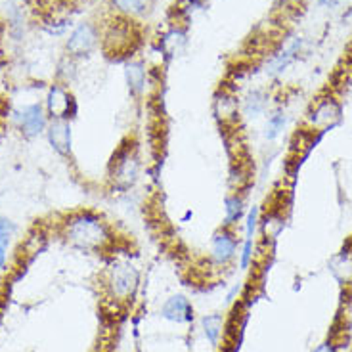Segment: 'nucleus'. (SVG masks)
I'll return each mask as SVG.
<instances>
[{
    "label": "nucleus",
    "instance_id": "1",
    "mask_svg": "<svg viewBox=\"0 0 352 352\" xmlns=\"http://www.w3.org/2000/svg\"><path fill=\"white\" fill-rule=\"evenodd\" d=\"M60 234L69 245L87 253H109L119 245L113 224L100 212L80 209L60 222Z\"/></svg>",
    "mask_w": 352,
    "mask_h": 352
},
{
    "label": "nucleus",
    "instance_id": "2",
    "mask_svg": "<svg viewBox=\"0 0 352 352\" xmlns=\"http://www.w3.org/2000/svg\"><path fill=\"white\" fill-rule=\"evenodd\" d=\"M106 297L117 307H126L136 299L140 289V270L126 258H113L102 276Z\"/></svg>",
    "mask_w": 352,
    "mask_h": 352
},
{
    "label": "nucleus",
    "instance_id": "3",
    "mask_svg": "<svg viewBox=\"0 0 352 352\" xmlns=\"http://www.w3.org/2000/svg\"><path fill=\"white\" fill-rule=\"evenodd\" d=\"M142 173V159L138 142L134 138H124L115 150L109 163V182L117 192H126L138 182Z\"/></svg>",
    "mask_w": 352,
    "mask_h": 352
},
{
    "label": "nucleus",
    "instance_id": "4",
    "mask_svg": "<svg viewBox=\"0 0 352 352\" xmlns=\"http://www.w3.org/2000/svg\"><path fill=\"white\" fill-rule=\"evenodd\" d=\"M343 121V104L333 94H322L318 96L305 113V131L324 134L331 131Z\"/></svg>",
    "mask_w": 352,
    "mask_h": 352
},
{
    "label": "nucleus",
    "instance_id": "5",
    "mask_svg": "<svg viewBox=\"0 0 352 352\" xmlns=\"http://www.w3.org/2000/svg\"><path fill=\"white\" fill-rule=\"evenodd\" d=\"M239 238L238 228L232 226H220L211 238V249H209V261L212 266L226 270L232 264L236 263L239 255Z\"/></svg>",
    "mask_w": 352,
    "mask_h": 352
},
{
    "label": "nucleus",
    "instance_id": "6",
    "mask_svg": "<svg viewBox=\"0 0 352 352\" xmlns=\"http://www.w3.org/2000/svg\"><path fill=\"white\" fill-rule=\"evenodd\" d=\"M134 23L136 21L115 16L113 21L107 25L106 31L102 33V41L109 56H121L123 52L134 50V44L138 41Z\"/></svg>",
    "mask_w": 352,
    "mask_h": 352
},
{
    "label": "nucleus",
    "instance_id": "7",
    "mask_svg": "<svg viewBox=\"0 0 352 352\" xmlns=\"http://www.w3.org/2000/svg\"><path fill=\"white\" fill-rule=\"evenodd\" d=\"M12 121H14L16 131L27 140H33L36 136L44 134L50 123L44 104L41 102H33V104H27V106L16 109L12 113Z\"/></svg>",
    "mask_w": 352,
    "mask_h": 352
},
{
    "label": "nucleus",
    "instance_id": "8",
    "mask_svg": "<svg viewBox=\"0 0 352 352\" xmlns=\"http://www.w3.org/2000/svg\"><path fill=\"white\" fill-rule=\"evenodd\" d=\"M102 43V31L96 23L82 21L75 27L65 41V50L71 58H85L96 50Z\"/></svg>",
    "mask_w": 352,
    "mask_h": 352
},
{
    "label": "nucleus",
    "instance_id": "9",
    "mask_svg": "<svg viewBox=\"0 0 352 352\" xmlns=\"http://www.w3.org/2000/svg\"><path fill=\"white\" fill-rule=\"evenodd\" d=\"M44 109H46V115L50 121H54V119L71 121L77 113V102H75V96L65 88V85L54 82L46 92Z\"/></svg>",
    "mask_w": 352,
    "mask_h": 352
},
{
    "label": "nucleus",
    "instance_id": "10",
    "mask_svg": "<svg viewBox=\"0 0 352 352\" xmlns=\"http://www.w3.org/2000/svg\"><path fill=\"white\" fill-rule=\"evenodd\" d=\"M212 111H214V117L219 119V123L224 129H230V126H236L239 123L241 106H239V100L236 98V94L220 88L214 94V100H212Z\"/></svg>",
    "mask_w": 352,
    "mask_h": 352
},
{
    "label": "nucleus",
    "instance_id": "11",
    "mask_svg": "<svg viewBox=\"0 0 352 352\" xmlns=\"http://www.w3.org/2000/svg\"><path fill=\"white\" fill-rule=\"evenodd\" d=\"M46 138L48 144L60 157H69L73 150V132H71V121L54 119L48 123L46 129Z\"/></svg>",
    "mask_w": 352,
    "mask_h": 352
},
{
    "label": "nucleus",
    "instance_id": "12",
    "mask_svg": "<svg viewBox=\"0 0 352 352\" xmlns=\"http://www.w3.org/2000/svg\"><path fill=\"white\" fill-rule=\"evenodd\" d=\"M161 316L173 324H190L194 320V307L184 295H173L161 307Z\"/></svg>",
    "mask_w": 352,
    "mask_h": 352
},
{
    "label": "nucleus",
    "instance_id": "13",
    "mask_svg": "<svg viewBox=\"0 0 352 352\" xmlns=\"http://www.w3.org/2000/svg\"><path fill=\"white\" fill-rule=\"evenodd\" d=\"M109 4L113 8L115 16L138 21V19L150 16L151 10L155 6V0H109Z\"/></svg>",
    "mask_w": 352,
    "mask_h": 352
},
{
    "label": "nucleus",
    "instance_id": "14",
    "mask_svg": "<svg viewBox=\"0 0 352 352\" xmlns=\"http://www.w3.org/2000/svg\"><path fill=\"white\" fill-rule=\"evenodd\" d=\"M302 44H305V41H302L300 36H297V38H293V41H291L285 48H282L276 56H272V60L268 63V69H266L268 71V75L278 77V75H282L283 71H287V67H289L291 63L295 62L300 56V52H302Z\"/></svg>",
    "mask_w": 352,
    "mask_h": 352
},
{
    "label": "nucleus",
    "instance_id": "15",
    "mask_svg": "<svg viewBox=\"0 0 352 352\" xmlns=\"http://www.w3.org/2000/svg\"><path fill=\"white\" fill-rule=\"evenodd\" d=\"M329 270L333 278L343 287L352 285V245H344L339 253H335L329 261Z\"/></svg>",
    "mask_w": 352,
    "mask_h": 352
},
{
    "label": "nucleus",
    "instance_id": "16",
    "mask_svg": "<svg viewBox=\"0 0 352 352\" xmlns=\"http://www.w3.org/2000/svg\"><path fill=\"white\" fill-rule=\"evenodd\" d=\"M124 80H126L131 96L140 98L146 92V87H148V69H146V65L138 62V60L126 62V65H124Z\"/></svg>",
    "mask_w": 352,
    "mask_h": 352
},
{
    "label": "nucleus",
    "instance_id": "17",
    "mask_svg": "<svg viewBox=\"0 0 352 352\" xmlns=\"http://www.w3.org/2000/svg\"><path fill=\"white\" fill-rule=\"evenodd\" d=\"M245 195L243 192H230L224 199V226L238 228V224L245 219Z\"/></svg>",
    "mask_w": 352,
    "mask_h": 352
},
{
    "label": "nucleus",
    "instance_id": "18",
    "mask_svg": "<svg viewBox=\"0 0 352 352\" xmlns=\"http://www.w3.org/2000/svg\"><path fill=\"white\" fill-rule=\"evenodd\" d=\"M268 94L264 90H253L249 96L243 100V106H241V113L245 117H261L266 113L268 109Z\"/></svg>",
    "mask_w": 352,
    "mask_h": 352
},
{
    "label": "nucleus",
    "instance_id": "19",
    "mask_svg": "<svg viewBox=\"0 0 352 352\" xmlns=\"http://www.w3.org/2000/svg\"><path fill=\"white\" fill-rule=\"evenodd\" d=\"M201 329L205 339L212 346H219L220 337H222V331H224V316L222 314H207V316H203Z\"/></svg>",
    "mask_w": 352,
    "mask_h": 352
},
{
    "label": "nucleus",
    "instance_id": "20",
    "mask_svg": "<svg viewBox=\"0 0 352 352\" xmlns=\"http://www.w3.org/2000/svg\"><path fill=\"white\" fill-rule=\"evenodd\" d=\"M285 123H287V115L283 109L272 111L266 119V124H264V138L268 142L278 140L282 136L283 129H285Z\"/></svg>",
    "mask_w": 352,
    "mask_h": 352
},
{
    "label": "nucleus",
    "instance_id": "21",
    "mask_svg": "<svg viewBox=\"0 0 352 352\" xmlns=\"http://www.w3.org/2000/svg\"><path fill=\"white\" fill-rule=\"evenodd\" d=\"M238 261L241 270H249L251 268V264L255 261V239L243 238V241L239 243Z\"/></svg>",
    "mask_w": 352,
    "mask_h": 352
},
{
    "label": "nucleus",
    "instance_id": "22",
    "mask_svg": "<svg viewBox=\"0 0 352 352\" xmlns=\"http://www.w3.org/2000/svg\"><path fill=\"white\" fill-rule=\"evenodd\" d=\"M245 236L243 238H249V239H256V230H258V224H261V209L253 205L245 214Z\"/></svg>",
    "mask_w": 352,
    "mask_h": 352
},
{
    "label": "nucleus",
    "instance_id": "23",
    "mask_svg": "<svg viewBox=\"0 0 352 352\" xmlns=\"http://www.w3.org/2000/svg\"><path fill=\"white\" fill-rule=\"evenodd\" d=\"M14 232H16V224L10 219L0 214V234H4V236H14Z\"/></svg>",
    "mask_w": 352,
    "mask_h": 352
},
{
    "label": "nucleus",
    "instance_id": "24",
    "mask_svg": "<svg viewBox=\"0 0 352 352\" xmlns=\"http://www.w3.org/2000/svg\"><path fill=\"white\" fill-rule=\"evenodd\" d=\"M343 2H344V0H318L320 8H326V10L339 8V6H341Z\"/></svg>",
    "mask_w": 352,
    "mask_h": 352
},
{
    "label": "nucleus",
    "instance_id": "25",
    "mask_svg": "<svg viewBox=\"0 0 352 352\" xmlns=\"http://www.w3.org/2000/svg\"><path fill=\"white\" fill-rule=\"evenodd\" d=\"M314 352H339V351H337V346H335L331 341H327V343L320 344Z\"/></svg>",
    "mask_w": 352,
    "mask_h": 352
},
{
    "label": "nucleus",
    "instance_id": "26",
    "mask_svg": "<svg viewBox=\"0 0 352 352\" xmlns=\"http://www.w3.org/2000/svg\"><path fill=\"white\" fill-rule=\"evenodd\" d=\"M10 238H12V236H4V234H0V251H8Z\"/></svg>",
    "mask_w": 352,
    "mask_h": 352
},
{
    "label": "nucleus",
    "instance_id": "27",
    "mask_svg": "<svg viewBox=\"0 0 352 352\" xmlns=\"http://www.w3.org/2000/svg\"><path fill=\"white\" fill-rule=\"evenodd\" d=\"M6 263H8V251H0V272L6 268Z\"/></svg>",
    "mask_w": 352,
    "mask_h": 352
},
{
    "label": "nucleus",
    "instance_id": "28",
    "mask_svg": "<svg viewBox=\"0 0 352 352\" xmlns=\"http://www.w3.org/2000/svg\"><path fill=\"white\" fill-rule=\"evenodd\" d=\"M343 19H352V6L349 10H346V12H344Z\"/></svg>",
    "mask_w": 352,
    "mask_h": 352
},
{
    "label": "nucleus",
    "instance_id": "29",
    "mask_svg": "<svg viewBox=\"0 0 352 352\" xmlns=\"http://www.w3.org/2000/svg\"><path fill=\"white\" fill-rule=\"evenodd\" d=\"M2 73H4V63L0 62V80H2Z\"/></svg>",
    "mask_w": 352,
    "mask_h": 352
},
{
    "label": "nucleus",
    "instance_id": "30",
    "mask_svg": "<svg viewBox=\"0 0 352 352\" xmlns=\"http://www.w3.org/2000/svg\"><path fill=\"white\" fill-rule=\"evenodd\" d=\"M0 140H2V124H0Z\"/></svg>",
    "mask_w": 352,
    "mask_h": 352
}]
</instances>
